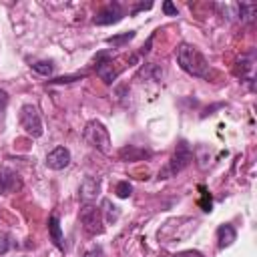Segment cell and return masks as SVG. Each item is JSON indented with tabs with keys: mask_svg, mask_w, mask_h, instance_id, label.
I'll use <instances>...</instances> for the list:
<instances>
[{
	"mask_svg": "<svg viewBox=\"0 0 257 257\" xmlns=\"http://www.w3.org/2000/svg\"><path fill=\"white\" fill-rule=\"evenodd\" d=\"M177 62H179V66H181L187 74H191V76L207 78L209 72H211L209 62H207V58L201 54V50L195 48L193 44H187V42L179 44V48H177Z\"/></svg>",
	"mask_w": 257,
	"mask_h": 257,
	"instance_id": "6da1fadb",
	"label": "cell"
},
{
	"mask_svg": "<svg viewBox=\"0 0 257 257\" xmlns=\"http://www.w3.org/2000/svg\"><path fill=\"white\" fill-rule=\"evenodd\" d=\"M193 161V153L189 149V145L185 141H179L177 149H175V155L169 159V163L159 171V179H169V177H175L177 173H181L185 167H189Z\"/></svg>",
	"mask_w": 257,
	"mask_h": 257,
	"instance_id": "7a4b0ae2",
	"label": "cell"
},
{
	"mask_svg": "<svg viewBox=\"0 0 257 257\" xmlns=\"http://www.w3.org/2000/svg\"><path fill=\"white\" fill-rule=\"evenodd\" d=\"M84 141L94 147L96 151L108 155L110 153V135L108 128L100 122V120H88L84 126Z\"/></svg>",
	"mask_w": 257,
	"mask_h": 257,
	"instance_id": "3957f363",
	"label": "cell"
},
{
	"mask_svg": "<svg viewBox=\"0 0 257 257\" xmlns=\"http://www.w3.org/2000/svg\"><path fill=\"white\" fill-rule=\"evenodd\" d=\"M80 225L88 235H100L104 231V221H102V209H98L92 203H84L78 213Z\"/></svg>",
	"mask_w": 257,
	"mask_h": 257,
	"instance_id": "277c9868",
	"label": "cell"
},
{
	"mask_svg": "<svg viewBox=\"0 0 257 257\" xmlns=\"http://www.w3.org/2000/svg\"><path fill=\"white\" fill-rule=\"evenodd\" d=\"M20 126L24 128L26 135L38 139L42 135V118H40V112L34 104H24L20 108Z\"/></svg>",
	"mask_w": 257,
	"mask_h": 257,
	"instance_id": "5b68a950",
	"label": "cell"
},
{
	"mask_svg": "<svg viewBox=\"0 0 257 257\" xmlns=\"http://www.w3.org/2000/svg\"><path fill=\"white\" fill-rule=\"evenodd\" d=\"M94 68H96V74L106 82V84H110L116 76H118V68H114V58H112V54L110 52H98L96 56H94Z\"/></svg>",
	"mask_w": 257,
	"mask_h": 257,
	"instance_id": "8992f818",
	"label": "cell"
},
{
	"mask_svg": "<svg viewBox=\"0 0 257 257\" xmlns=\"http://www.w3.org/2000/svg\"><path fill=\"white\" fill-rule=\"evenodd\" d=\"M122 16H124V12H122L120 4H118V2H112V4H106L104 8H100V10L94 14L92 22L98 24V26H106V24L118 22Z\"/></svg>",
	"mask_w": 257,
	"mask_h": 257,
	"instance_id": "52a82bcc",
	"label": "cell"
},
{
	"mask_svg": "<svg viewBox=\"0 0 257 257\" xmlns=\"http://www.w3.org/2000/svg\"><path fill=\"white\" fill-rule=\"evenodd\" d=\"M70 165V151L66 147H56L46 155V167L52 171H62Z\"/></svg>",
	"mask_w": 257,
	"mask_h": 257,
	"instance_id": "ba28073f",
	"label": "cell"
},
{
	"mask_svg": "<svg viewBox=\"0 0 257 257\" xmlns=\"http://www.w3.org/2000/svg\"><path fill=\"white\" fill-rule=\"evenodd\" d=\"M98 191H100V181L96 177H86L78 187V197L84 203H90L98 197Z\"/></svg>",
	"mask_w": 257,
	"mask_h": 257,
	"instance_id": "9c48e42d",
	"label": "cell"
},
{
	"mask_svg": "<svg viewBox=\"0 0 257 257\" xmlns=\"http://www.w3.org/2000/svg\"><path fill=\"white\" fill-rule=\"evenodd\" d=\"M22 187L18 173L10 169H0V193H14Z\"/></svg>",
	"mask_w": 257,
	"mask_h": 257,
	"instance_id": "30bf717a",
	"label": "cell"
},
{
	"mask_svg": "<svg viewBox=\"0 0 257 257\" xmlns=\"http://www.w3.org/2000/svg\"><path fill=\"white\" fill-rule=\"evenodd\" d=\"M235 239H237V231L233 229V225L223 223V225H219V227H217V245H219L221 249H225V247L233 245V241H235Z\"/></svg>",
	"mask_w": 257,
	"mask_h": 257,
	"instance_id": "8fae6325",
	"label": "cell"
},
{
	"mask_svg": "<svg viewBox=\"0 0 257 257\" xmlns=\"http://www.w3.org/2000/svg\"><path fill=\"white\" fill-rule=\"evenodd\" d=\"M118 157L122 161H143V159H149L151 157V151L141 149V147H135V145H128V147H122L118 151Z\"/></svg>",
	"mask_w": 257,
	"mask_h": 257,
	"instance_id": "7c38bea8",
	"label": "cell"
},
{
	"mask_svg": "<svg viewBox=\"0 0 257 257\" xmlns=\"http://www.w3.org/2000/svg\"><path fill=\"white\" fill-rule=\"evenodd\" d=\"M48 233H50V237H52L54 245H56L60 251H64V237H62L60 221H58V217H56V215H50V217H48Z\"/></svg>",
	"mask_w": 257,
	"mask_h": 257,
	"instance_id": "4fadbf2b",
	"label": "cell"
},
{
	"mask_svg": "<svg viewBox=\"0 0 257 257\" xmlns=\"http://www.w3.org/2000/svg\"><path fill=\"white\" fill-rule=\"evenodd\" d=\"M235 10H237V16L241 22H251L255 12H257V6L255 4H235Z\"/></svg>",
	"mask_w": 257,
	"mask_h": 257,
	"instance_id": "5bb4252c",
	"label": "cell"
},
{
	"mask_svg": "<svg viewBox=\"0 0 257 257\" xmlns=\"http://www.w3.org/2000/svg\"><path fill=\"white\" fill-rule=\"evenodd\" d=\"M135 38V32L133 30H128V32H124V34H118V36H108L106 38V44H110V46H114V48H122L128 40H133Z\"/></svg>",
	"mask_w": 257,
	"mask_h": 257,
	"instance_id": "9a60e30c",
	"label": "cell"
},
{
	"mask_svg": "<svg viewBox=\"0 0 257 257\" xmlns=\"http://www.w3.org/2000/svg\"><path fill=\"white\" fill-rule=\"evenodd\" d=\"M32 70H34L36 74H40V76H50L52 70H54V64H52L50 60H38V62L32 64Z\"/></svg>",
	"mask_w": 257,
	"mask_h": 257,
	"instance_id": "2e32d148",
	"label": "cell"
},
{
	"mask_svg": "<svg viewBox=\"0 0 257 257\" xmlns=\"http://www.w3.org/2000/svg\"><path fill=\"white\" fill-rule=\"evenodd\" d=\"M114 193H116V197H120V199H128L131 193H133V187H131L128 181H118V183L114 185Z\"/></svg>",
	"mask_w": 257,
	"mask_h": 257,
	"instance_id": "e0dca14e",
	"label": "cell"
},
{
	"mask_svg": "<svg viewBox=\"0 0 257 257\" xmlns=\"http://www.w3.org/2000/svg\"><path fill=\"white\" fill-rule=\"evenodd\" d=\"M199 191H201V199H199V205H201V209H203L205 213H209V211H211V207H213V199H211L209 191H207L203 185H199Z\"/></svg>",
	"mask_w": 257,
	"mask_h": 257,
	"instance_id": "ac0fdd59",
	"label": "cell"
},
{
	"mask_svg": "<svg viewBox=\"0 0 257 257\" xmlns=\"http://www.w3.org/2000/svg\"><path fill=\"white\" fill-rule=\"evenodd\" d=\"M102 207H104V211H106V221H108V223H112V221L118 219V207H116V205H112L108 199H104V201H102Z\"/></svg>",
	"mask_w": 257,
	"mask_h": 257,
	"instance_id": "d6986e66",
	"label": "cell"
},
{
	"mask_svg": "<svg viewBox=\"0 0 257 257\" xmlns=\"http://www.w3.org/2000/svg\"><path fill=\"white\" fill-rule=\"evenodd\" d=\"M84 74H72V76H58V78H54V80H50L52 84H66V82H74V80H78V78H82Z\"/></svg>",
	"mask_w": 257,
	"mask_h": 257,
	"instance_id": "ffe728a7",
	"label": "cell"
},
{
	"mask_svg": "<svg viewBox=\"0 0 257 257\" xmlns=\"http://www.w3.org/2000/svg\"><path fill=\"white\" fill-rule=\"evenodd\" d=\"M163 12H165L167 16H177V6H175L171 0H165V2H163Z\"/></svg>",
	"mask_w": 257,
	"mask_h": 257,
	"instance_id": "44dd1931",
	"label": "cell"
},
{
	"mask_svg": "<svg viewBox=\"0 0 257 257\" xmlns=\"http://www.w3.org/2000/svg\"><path fill=\"white\" fill-rule=\"evenodd\" d=\"M10 249V237L6 233H0V255H4Z\"/></svg>",
	"mask_w": 257,
	"mask_h": 257,
	"instance_id": "7402d4cb",
	"label": "cell"
},
{
	"mask_svg": "<svg viewBox=\"0 0 257 257\" xmlns=\"http://www.w3.org/2000/svg\"><path fill=\"white\" fill-rule=\"evenodd\" d=\"M84 257H104V253H102L100 247H92V249H88V251L84 253Z\"/></svg>",
	"mask_w": 257,
	"mask_h": 257,
	"instance_id": "603a6c76",
	"label": "cell"
},
{
	"mask_svg": "<svg viewBox=\"0 0 257 257\" xmlns=\"http://www.w3.org/2000/svg\"><path fill=\"white\" fill-rule=\"evenodd\" d=\"M175 257H203V253H199V251H193V249H189V251H181V253H177Z\"/></svg>",
	"mask_w": 257,
	"mask_h": 257,
	"instance_id": "cb8c5ba5",
	"label": "cell"
},
{
	"mask_svg": "<svg viewBox=\"0 0 257 257\" xmlns=\"http://www.w3.org/2000/svg\"><path fill=\"white\" fill-rule=\"evenodd\" d=\"M6 104H8V92L0 88V110H4V108H6Z\"/></svg>",
	"mask_w": 257,
	"mask_h": 257,
	"instance_id": "d4e9b609",
	"label": "cell"
},
{
	"mask_svg": "<svg viewBox=\"0 0 257 257\" xmlns=\"http://www.w3.org/2000/svg\"><path fill=\"white\" fill-rule=\"evenodd\" d=\"M153 4H139V6H135L133 8V14H137V12H141V10H149Z\"/></svg>",
	"mask_w": 257,
	"mask_h": 257,
	"instance_id": "484cf974",
	"label": "cell"
},
{
	"mask_svg": "<svg viewBox=\"0 0 257 257\" xmlns=\"http://www.w3.org/2000/svg\"><path fill=\"white\" fill-rule=\"evenodd\" d=\"M161 257H163V255H161Z\"/></svg>",
	"mask_w": 257,
	"mask_h": 257,
	"instance_id": "4316f807",
	"label": "cell"
}]
</instances>
